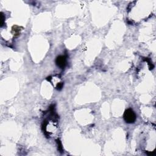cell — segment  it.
Here are the masks:
<instances>
[{
  "label": "cell",
  "instance_id": "cell-1",
  "mask_svg": "<svg viewBox=\"0 0 156 156\" xmlns=\"http://www.w3.org/2000/svg\"><path fill=\"white\" fill-rule=\"evenodd\" d=\"M123 118L126 123L129 124L134 123L136 121L137 116L136 113L131 109H128L125 110L124 113Z\"/></svg>",
  "mask_w": 156,
  "mask_h": 156
},
{
  "label": "cell",
  "instance_id": "cell-2",
  "mask_svg": "<svg viewBox=\"0 0 156 156\" xmlns=\"http://www.w3.org/2000/svg\"><path fill=\"white\" fill-rule=\"evenodd\" d=\"M66 58L65 56H59L56 59V64L60 68H64L66 65Z\"/></svg>",
  "mask_w": 156,
  "mask_h": 156
},
{
  "label": "cell",
  "instance_id": "cell-3",
  "mask_svg": "<svg viewBox=\"0 0 156 156\" xmlns=\"http://www.w3.org/2000/svg\"><path fill=\"white\" fill-rule=\"evenodd\" d=\"M62 87H63V84H62V83H59L57 86V87H56V89L57 90H60V89H62Z\"/></svg>",
  "mask_w": 156,
  "mask_h": 156
}]
</instances>
